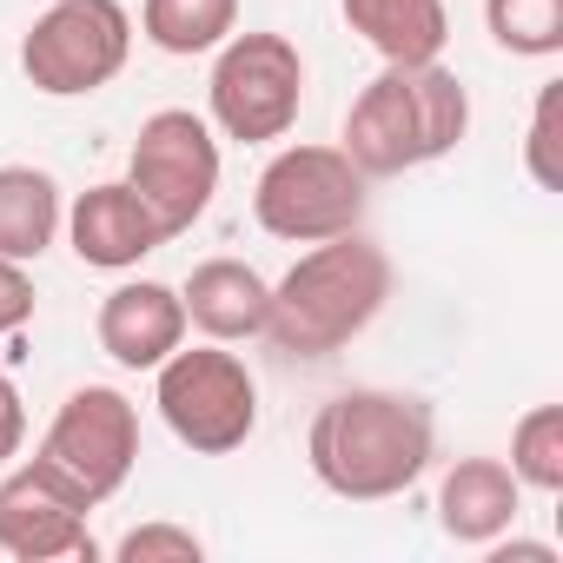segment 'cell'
I'll return each instance as SVG.
<instances>
[{
    "label": "cell",
    "instance_id": "24",
    "mask_svg": "<svg viewBox=\"0 0 563 563\" xmlns=\"http://www.w3.org/2000/svg\"><path fill=\"white\" fill-rule=\"evenodd\" d=\"M484 550H490V563H556L550 543H523V537H510V530H504L497 543H484Z\"/></svg>",
    "mask_w": 563,
    "mask_h": 563
},
{
    "label": "cell",
    "instance_id": "3",
    "mask_svg": "<svg viewBox=\"0 0 563 563\" xmlns=\"http://www.w3.org/2000/svg\"><path fill=\"white\" fill-rule=\"evenodd\" d=\"M471 133V93L444 60L424 67H385L345 113V159L365 179H398L418 173Z\"/></svg>",
    "mask_w": 563,
    "mask_h": 563
},
{
    "label": "cell",
    "instance_id": "9",
    "mask_svg": "<svg viewBox=\"0 0 563 563\" xmlns=\"http://www.w3.org/2000/svg\"><path fill=\"white\" fill-rule=\"evenodd\" d=\"M34 457L54 464L100 510L107 497L126 490V477L140 464V405L126 391H113V385H80V391L60 398V411H54Z\"/></svg>",
    "mask_w": 563,
    "mask_h": 563
},
{
    "label": "cell",
    "instance_id": "14",
    "mask_svg": "<svg viewBox=\"0 0 563 563\" xmlns=\"http://www.w3.org/2000/svg\"><path fill=\"white\" fill-rule=\"evenodd\" d=\"M517 517H523V484L510 477L504 457H457L444 471V484H438V530L451 543L484 550L504 530H517Z\"/></svg>",
    "mask_w": 563,
    "mask_h": 563
},
{
    "label": "cell",
    "instance_id": "4",
    "mask_svg": "<svg viewBox=\"0 0 563 563\" xmlns=\"http://www.w3.org/2000/svg\"><path fill=\"white\" fill-rule=\"evenodd\" d=\"M306 107V54L286 34H225L212 47V80H206V120L212 133L239 146H272L299 126Z\"/></svg>",
    "mask_w": 563,
    "mask_h": 563
},
{
    "label": "cell",
    "instance_id": "19",
    "mask_svg": "<svg viewBox=\"0 0 563 563\" xmlns=\"http://www.w3.org/2000/svg\"><path fill=\"white\" fill-rule=\"evenodd\" d=\"M484 27L517 60H556L563 54V0H484Z\"/></svg>",
    "mask_w": 563,
    "mask_h": 563
},
{
    "label": "cell",
    "instance_id": "2",
    "mask_svg": "<svg viewBox=\"0 0 563 563\" xmlns=\"http://www.w3.org/2000/svg\"><path fill=\"white\" fill-rule=\"evenodd\" d=\"M385 299H391L385 245H372L365 232H339V239H319L312 252H299V265L272 286L265 339L286 358H332L372 332Z\"/></svg>",
    "mask_w": 563,
    "mask_h": 563
},
{
    "label": "cell",
    "instance_id": "11",
    "mask_svg": "<svg viewBox=\"0 0 563 563\" xmlns=\"http://www.w3.org/2000/svg\"><path fill=\"white\" fill-rule=\"evenodd\" d=\"M67 245L80 265L93 272H133L140 258H153L166 245V225L153 219V206L126 186V179H107V186H87L74 206H67Z\"/></svg>",
    "mask_w": 563,
    "mask_h": 563
},
{
    "label": "cell",
    "instance_id": "13",
    "mask_svg": "<svg viewBox=\"0 0 563 563\" xmlns=\"http://www.w3.org/2000/svg\"><path fill=\"white\" fill-rule=\"evenodd\" d=\"M179 306H186V325H192L199 339L245 345V339H265L272 286H265V272L245 265V258H206V265L186 272Z\"/></svg>",
    "mask_w": 563,
    "mask_h": 563
},
{
    "label": "cell",
    "instance_id": "18",
    "mask_svg": "<svg viewBox=\"0 0 563 563\" xmlns=\"http://www.w3.org/2000/svg\"><path fill=\"white\" fill-rule=\"evenodd\" d=\"M510 477L537 497L563 490V405H530L510 431Z\"/></svg>",
    "mask_w": 563,
    "mask_h": 563
},
{
    "label": "cell",
    "instance_id": "23",
    "mask_svg": "<svg viewBox=\"0 0 563 563\" xmlns=\"http://www.w3.org/2000/svg\"><path fill=\"white\" fill-rule=\"evenodd\" d=\"M27 444V405H21V385L0 372V464H14Z\"/></svg>",
    "mask_w": 563,
    "mask_h": 563
},
{
    "label": "cell",
    "instance_id": "8",
    "mask_svg": "<svg viewBox=\"0 0 563 563\" xmlns=\"http://www.w3.org/2000/svg\"><path fill=\"white\" fill-rule=\"evenodd\" d=\"M126 186L153 206L166 239L192 232L219 192V133L192 107H159L140 120L133 153H126Z\"/></svg>",
    "mask_w": 563,
    "mask_h": 563
},
{
    "label": "cell",
    "instance_id": "5",
    "mask_svg": "<svg viewBox=\"0 0 563 563\" xmlns=\"http://www.w3.org/2000/svg\"><path fill=\"white\" fill-rule=\"evenodd\" d=\"M153 405L166 431L199 457H225L258 431V378L219 339L179 345L166 365H153Z\"/></svg>",
    "mask_w": 563,
    "mask_h": 563
},
{
    "label": "cell",
    "instance_id": "12",
    "mask_svg": "<svg viewBox=\"0 0 563 563\" xmlns=\"http://www.w3.org/2000/svg\"><path fill=\"white\" fill-rule=\"evenodd\" d=\"M186 306L173 286H159V278H126V286H113L93 312V339L100 352L120 365V372H153L166 365L179 345H186Z\"/></svg>",
    "mask_w": 563,
    "mask_h": 563
},
{
    "label": "cell",
    "instance_id": "15",
    "mask_svg": "<svg viewBox=\"0 0 563 563\" xmlns=\"http://www.w3.org/2000/svg\"><path fill=\"white\" fill-rule=\"evenodd\" d=\"M339 14L385 67L444 60V41H451L444 0H339Z\"/></svg>",
    "mask_w": 563,
    "mask_h": 563
},
{
    "label": "cell",
    "instance_id": "21",
    "mask_svg": "<svg viewBox=\"0 0 563 563\" xmlns=\"http://www.w3.org/2000/svg\"><path fill=\"white\" fill-rule=\"evenodd\" d=\"M113 556H120V563H199L206 543H199L186 523H140V530H126V537L113 543Z\"/></svg>",
    "mask_w": 563,
    "mask_h": 563
},
{
    "label": "cell",
    "instance_id": "20",
    "mask_svg": "<svg viewBox=\"0 0 563 563\" xmlns=\"http://www.w3.org/2000/svg\"><path fill=\"white\" fill-rule=\"evenodd\" d=\"M556 107H563V80H543V93L530 107V140H523V173L543 192L563 186V173H556Z\"/></svg>",
    "mask_w": 563,
    "mask_h": 563
},
{
    "label": "cell",
    "instance_id": "17",
    "mask_svg": "<svg viewBox=\"0 0 563 563\" xmlns=\"http://www.w3.org/2000/svg\"><path fill=\"white\" fill-rule=\"evenodd\" d=\"M140 34L159 54H173V60L212 54L225 34H239V0H146V8H140Z\"/></svg>",
    "mask_w": 563,
    "mask_h": 563
},
{
    "label": "cell",
    "instance_id": "7",
    "mask_svg": "<svg viewBox=\"0 0 563 563\" xmlns=\"http://www.w3.org/2000/svg\"><path fill=\"white\" fill-rule=\"evenodd\" d=\"M133 60V14L120 0H54L21 41V74L47 100H80Z\"/></svg>",
    "mask_w": 563,
    "mask_h": 563
},
{
    "label": "cell",
    "instance_id": "6",
    "mask_svg": "<svg viewBox=\"0 0 563 563\" xmlns=\"http://www.w3.org/2000/svg\"><path fill=\"white\" fill-rule=\"evenodd\" d=\"M365 173L345 159V146H278L252 186L258 232L286 245H319L339 232H358L365 219Z\"/></svg>",
    "mask_w": 563,
    "mask_h": 563
},
{
    "label": "cell",
    "instance_id": "10",
    "mask_svg": "<svg viewBox=\"0 0 563 563\" xmlns=\"http://www.w3.org/2000/svg\"><path fill=\"white\" fill-rule=\"evenodd\" d=\"M93 504L41 457L0 464V556L14 563H93Z\"/></svg>",
    "mask_w": 563,
    "mask_h": 563
},
{
    "label": "cell",
    "instance_id": "16",
    "mask_svg": "<svg viewBox=\"0 0 563 563\" xmlns=\"http://www.w3.org/2000/svg\"><path fill=\"white\" fill-rule=\"evenodd\" d=\"M60 225H67V199L47 166H0V258L34 265L41 252H54Z\"/></svg>",
    "mask_w": 563,
    "mask_h": 563
},
{
    "label": "cell",
    "instance_id": "1",
    "mask_svg": "<svg viewBox=\"0 0 563 563\" xmlns=\"http://www.w3.org/2000/svg\"><path fill=\"white\" fill-rule=\"evenodd\" d=\"M438 457V418L424 398L411 391H385V385H358L339 391L332 405H319L312 431H306V464L312 477L345 497V504H385L405 497Z\"/></svg>",
    "mask_w": 563,
    "mask_h": 563
},
{
    "label": "cell",
    "instance_id": "22",
    "mask_svg": "<svg viewBox=\"0 0 563 563\" xmlns=\"http://www.w3.org/2000/svg\"><path fill=\"white\" fill-rule=\"evenodd\" d=\"M27 325H34V278H27V265L0 258V339H14Z\"/></svg>",
    "mask_w": 563,
    "mask_h": 563
}]
</instances>
